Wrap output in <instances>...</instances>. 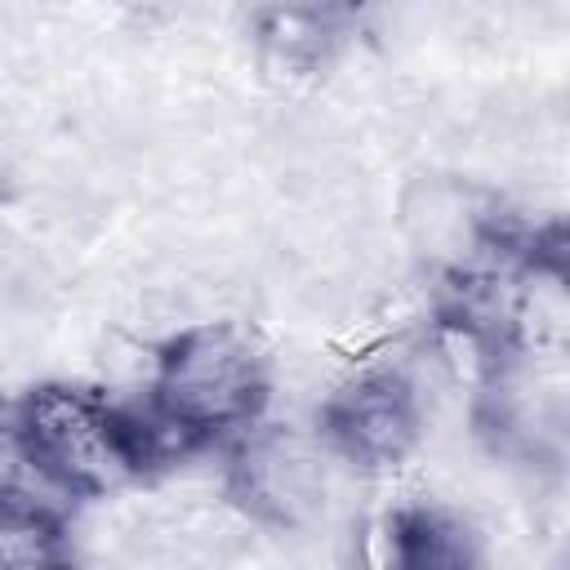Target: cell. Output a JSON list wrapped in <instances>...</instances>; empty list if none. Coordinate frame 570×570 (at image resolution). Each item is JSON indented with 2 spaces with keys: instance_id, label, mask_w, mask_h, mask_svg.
<instances>
[{
  "instance_id": "3",
  "label": "cell",
  "mask_w": 570,
  "mask_h": 570,
  "mask_svg": "<svg viewBox=\"0 0 570 570\" xmlns=\"http://www.w3.org/2000/svg\"><path fill=\"white\" fill-rule=\"evenodd\" d=\"M321 445L356 472L405 463L423 436V405L401 370H365L338 383L316 414Z\"/></svg>"
},
{
  "instance_id": "1",
  "label": "cell",
  "mask_w": 570,
  "mask_h": 570,
  "mask_svg": "<svg viewBox=\"0 0 570 570\" xmlns=\"http://www.w3.org/2000/svg\"><path fill=\"white\" fill-rule=\"evenodd\" d=\"M9 454L62 499H102L165 468L142 410L85 383H31L9 410Z\"/></svg>"
},
{
  "instance_id": "5",
  "label": "cell",
  "mask_w": 570,
  "mask_h": 570,
  "mask_svg": "<svg viewBox=\"0 0 570 570\" xmlns=\"http://www.w3.org/2000/svg\"><path fill=\"white\" fill-rule=\"evenodd\" d=\"M374 539L383 548V561L396 570H463L476 561L472 530L428 503H405L387 512Z\"/></svg>"
},
{
  "instance_id": "6",
  "label": "cell",
  "mask_w": 570,
  "mask_h": 570,
  "mask_svg": "<svg viewBox=\"0 0 570 570\" xmlns=\"http://www.w3.org/2000/svg\"><path fill=\"white\" fill-rule=\"evenodd\" d=\"M347 36L338 0H281L258 13V49L285 71H316Z\"/></svg>"
},
{
  "instance_id": "4",
  "label": "cell",
  "mask_w": 570,
  "mask_h": 570,
  "mask_svg": "<svg viewBox=\"0 0 570 570\" xmlns=\"http://www.w3.org/2000/svg\"><path fill=\"white\" fill-rule=\"evenodd\" d=\"M223 490L232 508H240L249 521L272 530H298L316 517L325 494L321 454L285 428L254 423L227 441Z\"/></svg>"
},
{
  "instance_id": "7",
  "label": "cell",
  "mask_w": 570,
  "mask_h": 570,
  "mask_svg": "<svg viewBox=\"0 0 570 570\" xmlns=\"http://www.w3.org/2000/svg\"><path fill=\"white\" fill-rule=\"evenodd\" d=\"M0 561L9 570H49L71 561V525L62 508L45 494L18 490L13 481L0 494Z\"/></svg>"
},
{
  "instance_id": "8",
  "label": "cell",
  "mask_w": 570,
  "mask_h": 570,
  "mask_svg": "<svg viewBox=\"0 0 570 570\" xmlns=\"http://www.w3.org/2000/svg\"><path fill=\"white\" fill-rule=\"evenodd\" d=\"M503 276L521 289L552 294L570 307V218H548L534 227H512L503 249Z\"/></svg>"
},
{
  "instance_id": "2",
  "label": "cell",
  "mask_w": 570,
  "mask_h": 570,
  "mask_svg": "<svg viewBox=\"0 0 570 570\" xmlns=\"http://www.w3.org/2000/svg\"><path fill=\"white\" fill-rule=\"evenodd\" d=\"M272 379L245 330L227 321L178 330L160 352L147 387V423L165 459L240 436L267 410Z\"/></svg>"
}]
</instances>
